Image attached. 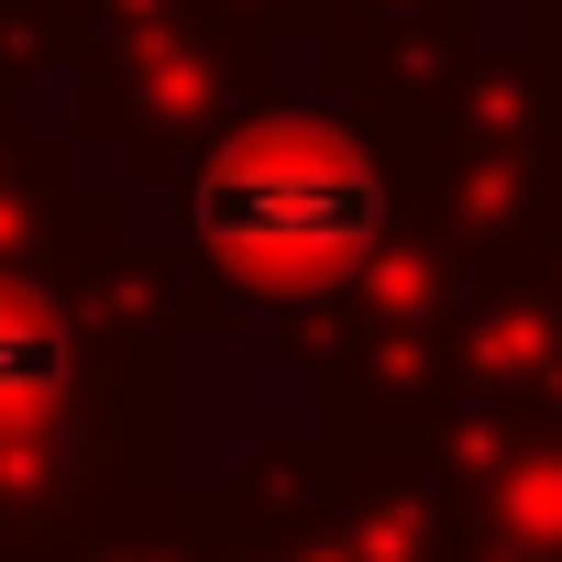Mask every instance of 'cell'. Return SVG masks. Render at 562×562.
I'll list each match as a JSON object with an SVG mask.
<instances>
[{"label": "cell", "instance_id": "1", "mask_svg": "<svg viewBox=\"0 0 562 562\" xmlns=\"http://www.w3.org/2000/svg\"><path fill=\"white\" fill-rule=\"evenodd\" d=\"M386 221H397L386 155L364 122H331V111H265L221 133L188 177V243L276 299L353 276L386 243Z\"/></svg>", "mask_w": 562, "mask_h": 562}, {"label": "cell", "instance_id": "2", "mask_svg": "<svg viewBox=\"0 0 562 562\" xmlns=\"http://www.w3.org/2000/svg\"><path fill=\"white\" fill-rule=\"evenodd\" d=\"M67 386H78V331H67L34 288H0V441L56 430Z\"/></svg>", "mask_w": 562, "mask_h": 562}]
</instances>
